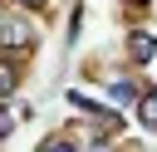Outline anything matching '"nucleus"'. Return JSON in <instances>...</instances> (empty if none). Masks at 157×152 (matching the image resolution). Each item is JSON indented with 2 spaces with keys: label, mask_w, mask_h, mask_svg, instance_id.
I'll use <instances>...</instances> for the list:
<instances>
[{
  "label": "nucleus",
  "mask_w": 157,
  "mask_h": 152,
  "mask_svg": "<svg viewBox=\"0 0 157 152\" xmlns=\"http://www.w3.org/2000/svg\"><path fill=\"white\" fill-rule=\"evenodd\" d=\"M0 44L5 49H29L34 44V25L25 15H0Z\"/></svg>",
  "instance_id": "obj_1"
},
{
  "label": "nucleus",
  "mask_w": 157,
  "mask_h": 152,
  "mask_svg": "<svg viewBox=\"0 0 157 152\" xmlns=\"http://www.w3.org/2000/svg\"><path fill=\"white\" fill-rule=\"evenodd\" d=\"M128 49H132V59H152L157 39H147V34H132V39H128Z\"/></svg>",
  "instance_id": "obj_2"
},
{
  "label": "nucleus",
  "mask_w": 157,
  "mask_h": 152,
  "mask_svg": "<svg viewBox=\"0 0 157 152\" xmlns=\"http://www.w3.org/2000/svg\"><path fill=\"white\" fill-rule=\"evenodd\" d=\"M15 83H20V69H15V64H0V98H10Z\"/></svg>",
  "instance_id": "obj_3"
},
{
  "label": "nucleus",
  "mask_w": 157,
  "mask_h": 152,
  "mask_svg": "<svg viewBox=\"0 0 157 152\" xmlns=\"http://www.w3.org/2000/svg\"><path fill=\"white\" fill-rule=\"evenodd\" d=\"M137 113H142V123H147V127L157 132V88H152V93H147V98L137 103Z\"/></svg>",
  "instance_id": "obj_4"
},
{
  "label": "nucleus",
  "mask_w": 157,
  "mask_h": 152,
  "mask_svg": "<svg viewBox=\"0 0 157 152\" xmlns=\"http://www.w3.org/2000/svg\"><path fill=\"white\" fill-rule=\"evenodd\" d=\"M113 98H118V103H132V98H137V88H132V83H118V88H113Z\"/></svg>",
  "instance_id": "obj_5"
},
{
  "label": "nucleus",
  "mask_w": 157,
  "mask_h": 152,
  "mask_svg": "<svg viewBox=\"0 0 157 152\" xmlns=\"http://www.w3.org/2000/svg\"><path fill=\"white\" fill-rule=\"evenodd\" d=\"M0 137H10V113L0 108Z\"/></svg>",
  "instance_id": "obj_6"
},
{
  "label": "nucleus",
  "mask_w": 157,
  "mask_h": 152,
  "mask_svg": "<svg viewBox=\"0 0 157 152\" xmlns=\"http://www.w3.org/2000/svg\"><path fill=\"white\" fill-rule=\"evenodd\" d=\"M20 5H44V0H20Z\"/></svg>",
  "instance_id": "obj_7"
},
{
  "label": "nucleus",
  "mask_w": 157,
  "mask_h": 152,
  "mask_svg": "<svg viewBox=\"0 0 157 152\" xmlns=\"http://www.w3.org/2000/svg\"><path fill=\"white\" fill-rule=\"evenodd\" d=\"M128 5H142V0H128Z\"/></svg>",
  "instance_id": "obj_8"
}]
</instances>
